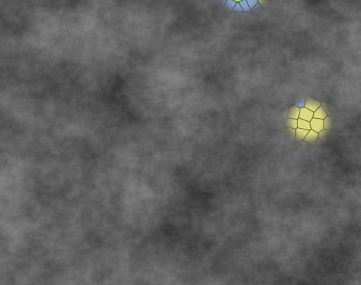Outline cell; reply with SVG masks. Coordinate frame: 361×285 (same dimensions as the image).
<instances>
[{
  "instance_id": "52a82bcc",
  "label": "cell",
  "mask_w": 361,
  "mask_h": 285,
  "mask_svg": "<svg viewBox=\"0 0 361 285\" xmlns=\"http://www.w3.org/2000/svg\"><path fill=\"white\" fill-rule=\"evenodd\" d=\"M300 110L301 108L296 107V106L291 107L289 109V112H288V118L298 119L299 115H300Z\"/></svg>"
},
{
  "instance_id": "2e32d148",
  "label": "cell",
  "mask_w": 361,
  "mask_h": 285,
  "mask_svg": "<svg viewBox=\"0 0 361 285\" xmlns=\"http://www.w3.org/2000/svg\"><path fill=\"white\" fill-rule=\"evenodd\" d=\"M239 4H240V6H241L242 9L243 10V12H251V9L250 7H249V5L248 4V2L246 0H242V1H240L239 2Z\"/></svg>"
},
{
  "instance_id": "ac0fdd59",
  "label": "cell",
  "mask_w": 361,
  "mask_h": 285,
  "mask_svg": "<svg viewBox=\"0 0 361 285\" xmlns=\"http://www.w3.org/2000/svg\"><path fill=\"white\" fill-rule=\"evenodd\" d=\"M233 12H243V10L242 9L241 6L239 4V2H237L236 6H235L234 9H233Z\"/></svg>"
},
{
  "instance_id": "30bf717a",
  "label": "cell",
  "mask_w": 361,
  "mask_h": 285,
  "mask_svg": "<svg viewBox=\"0 0 361 285\" xmlns=\"http://www.w3.org/2000/svg\"><path fill=\"white\" fill-rule=\"evenodd\" d=\"M298 119H293V118H287L286 119H285V121H284V124L285 125V126L288 127V128H298Z\"/></svg>"
},
{
  "instance_id": "6da1fadb",
  "label": "cell",
  "mask_w": 361,
  "mask_h": 285,
  "mask_svg": "<svg viewBox=\"0 0 361 285\" xmlns=\"http://www.w3.org/2000/svg\"><path fill=\"white\" fill-rule=\"evenodd\" d=\"M310 126H311V130H315L318 133L320 132L324 129V120L313 118L310 121Z\"/></svg>"
},
{
  "instance_id": "9c48e42d",
  "label": "cell",
  "mask_w": 361,
  "mask_h": 285,
  "mask_svg": "<svg viewBox=\"0 0 361 285\" xmlns=\"http://www.w3.org/2000/svg\"><path fill=\"white\" fill-rule=\"evenodd\" d=\"M327 116L328 115H327L326 111L324 110V108L322 107V106H321V107H319L314 112V114H313V118L324 120Z\"/></svg>"
},
{
  "instance_id": "7a4b0ae2",
  "label": "cell",
  "mask_w": 361,
  "mask_h": 285,
  "mask_svg": "<svg viewBox=\"0 0 361 285\" xmlns=\"http://www.w3.org/2000/svg\"><path fill=\"white\" fill-rule=\"evenodd\" d=\"M320 107H321V102L317 101V100L312 99L310 97H307L305 107L308 108V109L313 111V112H315V111Z\"/></svg>"
},
{
  "instance_id": "3957f363",
  "label": "cell",
  "mask_w": 361,
  "mask_h": 285,
  "mask_svg": "<svg viewBox=\"0 0 361 285\" xmlns=\"http://www.w3.org/2000/svg\"><path fill=\"white\" fill-rule=\"evenodd\" d=\"M318 138H319L318 132H315V130H309L308 133L307 134V135L306 138H305L303 141L310 145H314L316 141L318 139Z\"/></svg>"
},
{
  "instance_id": "9a60e30c",
  "label": "cell",
  "mask_w": 361,
  "mask_h": 285,
  "mask_svg": "<svg viewBox=\"0 0 361 285\" xmlns=\"http://www.w3.org/2000/svg\"><path fill=\"white\" fill-rule=\"evenodd\" d=\"M321 106L322 107L324 108V110L326 111V113L328 116H331L333 113V108L331 105H329V104H327V102H321Z\"/></svg>"
},
{
  "instance_id": "5b68a950",
  "label": "cell",
  "mask_w": 361,
  "mask_h": 285,
  "mask_svg": "<svg viewBox=\"0 0 361 285\" xmlns=\"http://www.w3.org/2000/svg\"><path fill=\"white\" fill-rule=\"evenodd\" d=\"M318 134H319V139H321V140L324 142L329 141L333 135L332 130H329L327 129H324Z\"/></svg>"
},
{
  "instance_id": "4fadbf2b",
  "label": "cell",
  "mask_w": 361,
  "mask_h": 285,
  "mask_svg": "<svg viewBox=\"0 0 361 285\" xmlns=\"http://www.w3.org/2000/svg\"><path fill=\"white\" fill-rule=\"evenodd\" d=\"M296 129H295V128L286 127V135L291 140L296 141Z\"/></svg>"
},
{
  "instance_id": "d6986e66",
  "label": "cell",
  "mask_w": 361,
  "mask_h": 285,
  "mask_svg": "<svg viewBox=\"0 0 361 285\" xmlns=\"http://www.w3.org/2000/svg\"><path fill=\"white\" fill-rule=\"evenodd\" d=\"M234 1H236V2H240V1H242V0H234Z\"/></svg>"
},
{
  "instance_id": "8992f818",
  "label": "cell",
  "mask_w": 361,
  "mask_h": 285,
  "mask_svg": "<svg viewBox=\"0 0 361 285\" xmlns=\"http://www.w3.org/2000/svg\"><path fill=\"white\" fill-rule=\"evenodd\" d=\"M309 130L301 129V128H296V142H300L304 140L305 138H306L307 134L308 133Z\"/></svg>"
},
{
  "instance_id": "7c38bea8",
  "label": "cell",
  "mask_w": 361,
  "mask_h": 285,
  "mask_svg": "<svg viewBox=\"0 0 361 285\" xmlns=\"http://www.w3.org/2000/svg\"><path fill=\"white\" fill-rule=\"evenodd\" d=\"M306 98L307 97H304V96H298L296 99L295 106H296V107H298L299 108L304 107L305 104H306Z\"/></svg>"
},
{
  "instance_id": "ba28073f",
  "label": "cell",
  "mask_w": 361,
  "mask_h": 285,
  "mask_svg": "<svg viewBox=\"0 0 361 285\" xmlns=\"http://www.w3.org/2000/svg\"><path fill=\"white\" fill-rule=\"evenodd\" d=\"M334 120L330 116H327L324 119V129L332 130L333 128L334 127Z\"/></svg>"
},
{
  "instance_id": "277c9868",
  "label": "cell",
  "mask_w": 361,
  "mask_h": 285,
  "mask_svg": "<svg viewBox=\"0 0 361 285\" xmlns=\"http://www.w3.org/2000/svg\"><path fill=\"white\" fill-rule=\"evenodd\" d=\"M313 114H314V112H313V111H310V109H308V108H307L304 107L303 108H301L299 118L303 119V120H305V121L310 122L311 121V120L313 118Z\"/></svg>"
},
{
  "instance_id": "e0dca14e",
  "label": "cell",
  "mask_w": 361,
  "mask_h": 285,
  "mask_svg": "<svg viewBox=\"0 0 361 285\" xmlns=\"http://www.w3.org/2000/svg\"><path fill=\"white\" fill-rule=\"evenodd\" d=\"M246 1H247L251 10H253L256 5L259 3V0H246Z\"/></svg>"
},
{
  "instance_id": "8fae6325",
  "label": "cell",
  "mask_w": 361,
  "mask_h": 285,
  "mask_svg": "<svg viewBox=\"0 0 361 285\" xmlns=\"http://www.w3.org/2000/svg\"><path fill=\"white\" fill-rule=\"evenodd\" d=\"M298 128H301V129H305L307 130H311V126H310V122L305 121L303 119L298 118Z\"/></svg>"
},
{
  "instance_id": "5bb4252c",
  "label": "cell",
  "mask_w": 361,
  "mask_h": 285,
  "mask_svg": "<svg viewBox=\"0 0 361 285\" xmlns=\"http://www.w3.org/2000/svg\"><path fill=\"white\" fill-rule=\"evenodd\" d=\"M237 2L234 0H226V3L224 4L225 9H226L230 12H233V9H234L235 6H236Z\"/></svg>"
}]
</instances>
